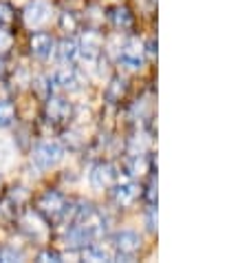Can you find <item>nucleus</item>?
Segmentation results:
<instances>
[{
	"label": "nucleus",
	"mask_w": 249,
	"mask_h": 263,
	"mask_svg": "<svg viewBox=\"0 0 249 263\" xmlns=\"http://www.w3.org/2000/svg\"><path fill=\"white\" fill-rule=\"evenodd\" d=\"M0 186H3V177H0Z\"/></svg>",
	"instance_id": "obj_25"
},
{
	"label": "nucleus",
	"mask_w": 249,
	"mask_h": 263,
	"mask_svg": "<svg viewBox=\"0 0 249 263\" xmlns=\"http://www.w3.org/2000/svg\"><path fill=\"white\" fill-rule=\"evenodd\" d=\"M79 45V53H82L86 60H97L101 53V47H104V35L95 29H89V31L82 33V42Z\"/></svg>",
	"instance_id": "obj_7"
},
{
	"label": "nucleus",
	"mask_w": 249,
	"mask_h": 263,
	"mask_svg": "<svg viewBox=\"0 0 249 263\" xmlns=\"http://www.w3.org/2000/svg\"><path fill=\"white\" fill-rule=\"evenodd\" d=\"M139 195H141L139 186L133 184V181H126V184H117V186H115V191H113V201H115L119 208H130V206H133V203L139 199Z\"/></svg>",
	"instance_id": "obj_9"
},
{
	"label": "nucleus",
	"mask_w": 249,
	"mask_h": 263,
	"mask_svg": "<svg viewBox=\"0 0 249 263\" xmlns=\"http://www.w3.org/2000/svg\"><path fill=\"white\" fill-rule=\"evenodd\" d=\"M20 226H23V230H27L29 235H33V237H38L45 228H40L42 226V217L38 213H27L20 217Z\"/></svg>",
	"instance_id": "obj_15"
},
{
	"label": "nucleus",
	"mask_w": 249,
	"mask_h": 263,
	"mask_svg": "<svg viewBox=\"0 0 249 263\" xmlns=\"http://www.w3.org/2000/svg\"><path fill=\"white\" fill-rule=\"evenodd\" d=\"M146 201H148L150 206H155L157 203V179L155 177H150L148 188H146Z\"/></svg>",
	"instance_id": "obj_22"
},
{
	"label": "nucleus",
	"mask_w": 249,
	"mask_h": 263,
	"mask_svg": "<svg viewBox=\"0 0 249 263\" xmlns=\"http://www.w3.org/2000/svg\"><path fill=\"white\" fill-rule=\"evenodd\" d=\"M108 20L113 23V27L121 29V31L133 29V25H135V18H133V13H130L128 7H113V9L108 11Z\"/></svg>",
	"instance_id": "obj_12"
},
{
	"label": "nucleus",
	"mask_w": 249,
	"mask_h": 263,
	"mask_svg": "<svg viewBox=\"0 0 249 263\" xmlns=\"http://www.w3.org/2000/svg\"><path fill=\"white\" fill-rule=\"evenodd\" d=\"M64 157V148L57 142H42L33 148L31 159L33 164L40 168V171H47V168H53L62 162Z\"/></svg>",
	"instance_id": "obj_2"
},
{
	"label": "nucleus",
	"mask_w": 249,
	"mask_h": 263,
	"mask_svg": "<svg viewBox=\"0 0 249 263\" xmlns=\"http://www.w3.org/2000/svg\"><path fill=\"white\" fill-rule=\"evenodd\" d=\"M53 49H55V40H53V35H49V33H33L31 38H29V51H31V55L40 58V60L49 58L53 53Z\"/></svg>",
	"instance_id": "obj_10"
},
{
	"label": "nucleus",
	"mask_w": 249,
	"mask_h": 263,
	"mask_svg": "<svg viewBox=\"0 0 249 263\" xmlns=\"http://www.w3.org/2000/svg\"><path fill=\"white\" fill-rule=\"evenodd\" d=\"M38 261H62V254L55 250H45L38 254Z\"/></svg>",
	"instance_id": "obj_23"
},
{
	"label": "nucleus",
	"mask_w": 249,
	"mask_h": 263,
	"mask_svg": "<svg viewBox=\"0 0 249 263\" xmlns=\"http://www.w3.org/2000/svg\"><path fill=\"white\" fill-rule=\"evenodd\" d=\"M126 89H128L126 80H123V78H113L111 84H108L106 91H104L106 102H108V104H119L121 98L126 96Z\"/></svg>",
	"instance_id": "obj_13"
},
{
	"label": "nucleus",
	"mask_w": 249,
	"mask_h": 263,
	"mask_svg": "<svg viewBox=\"0 0 249 263\" xmlns=\"http://www.w3.org/2000/svg\"><path fill=\"white\" fill-rule=\"evenodd\" d=\"M45 113H47V120H49V122H53V124H64V122L71 120L73 106H71V102H67L64 98L49 96V98H47Z\"/></svg>",
	"instance_id": "obj_6"
},
{
	"label": "nucleus",
	"mask_w": 249,
	"mask_h": 263,
	"mask_svg": "<svg viewBox=\"0 0 249 263\" xmlns=\"http://www.w3.org/2000/svg\"><path fill=\"white\" fill-rule=\"evenodd\" d=\"M18 259H23V252H18L16 248L9 246L0 248V261H18Z\"/></svg>",
	"instance_id": "obj_21"
},
{
	"label": "nucleus",
	"mask_w": 249,
	"mask_h": 263,
	"mask_svg": "<svg viewBox=\"0 0 249 263\" xmlns=\"http://www.w3.org/2000/svg\"><path fill=\"white\" fill-rule=\"evenodd\" d=\"M5 71H7V64H5V60H3V55H0V78L5 76Z\"/></svg>",
	"instance_id": "obj_24"
},
{
	"label": "nucleus",
	"mask_w": 249,
	"mask_h": 263,
	"mask_svg": "<svg viewBox=\"0 0 249 263\" xmlns=\"http://www.w3.org/2000/svg\"><path fill=\"white\" fill-rule=\"evenodd\" d=\"M115 259H123V261H130L135 257V254L141 250V237L137 235V232H119V235L115 237Z\"/></svg>",
	"instance_id": "obj_4"
},
{
	"label": "nucleus",
	"mask_w": 249,
	"mask_h": 263,
	"mask_svg": "<svg viewBox=\"0 0 249 263\" xmlns=\"http://www.w3.org/2000/svg\"><path fill=\"white\" fill-rule=\"evenodd\" d=\"M53 82L60 86V89H77L79 71L75 67H71V62H64V67H60L53 73Z\"/></svg>",
	"instance_id": "obj_11"
},
{
	"label": "nucleus",
	"mask_w": 249,
	"mask_h": 263,
	"mask_svg": "<svg viewBox=\"0 0 249 263\" xmlns=\"http://www.w3.org/2000/svg\"><path fill=\"white\" fill-rule=\"evenodd\" d=\"M67 197L57 191H47L40 195L38 203H35V213H38L45 221L49 223H55L60 221L62 215H64V208H67Z\"/></svg>",
	"instance_id": "obj_1"
},
{
	"label": "nucleus",
	"mask_w": 249,
	"mask_h": 263,
	"mask_svg": "<svg viewBox=\"0 0 249 263\" xmlns=\"http://www.w3.org/2000/svg\"><path fill=\"white\" fill-rule=\"evenodd\" d=\"M55 55H57V60H60V62H73V60H75V58L79 55V45H77V40H73V38L62 40L60 45H57Z\"/></svg>",
	"instance_id": "obj_14"
},
{
	"label": "nucleus",
	"mask_w": 249,
	"mask_h": 263,
	"mask_svg": "<svg viewBox=\"0 0 249 263\" xmlns=\"http://www.w3.org/2000/svg\"><path fill=\"white\" fill-rule=\"evenodd\" d=\"M13 20H16L13 7L9 3H0V27H9Z\"/></svg>",
	"instance_id": "obj_18"
},
{
	"label": "nucleus",
	"mask_w": 249,
	"mask_h": 263,
	"mask_svg": "<svg viewBox=\"0 0 249 263\" xmlns=\"http://www.w3.org/2000/svg\"><path fill=\"white\" fill-rule=\"evenodd\" d=\"M33 86L38 89V93H40L42 98H49V96H51V91H53V84H51V80H49V78H38Z\"/></svg>",
	"instance_id": "obj_20"
},
{
	"label": "nucleus",
	"mask_w": 249,
	"mask_h": 263,
	"mask_svg": "<svg viewBox=\"0 0 249 263\" xmlns=\"http://www.w3.org/2000/svg\"><path fill=\"white\" fill-rule=\"evenodd\" d=\"M13 49V33L7 27H0V55H7Z\"/></svg>",
	"instance_id": "obj_17"
},
{
	"label": "nucleus",
	"mask_w": 249,
	"mask_h": 263,
	"mask_svg": "<svg viewBox=\"0 0 249 263\" xmlns=\"http://www.w3.org/2000/svg\"><path fill=\"white\" fill-rule=\"evenodd\" d=\"M117 177H119V173H117V168L108 162H99L97 166H93L91 171V186L97 188V191H106V188H113Z\"/></svg>",
	"instance_id": "obj_5"
},
{
	"label": "nucleus",
	"mask_w": 249,
	"mask_h": 263,
	"mask_svg": "<svg viewBox=\"0 0 249 263\" xmlns=\"http://www.w3.org/2000/svg\"><path fill=\"white\" fill-rule=\"evenodd\" d=\"M16 122V106L11 100H0V128H9Z\"/></svg>",
	"instance_id": "obj_16"
},
{
	"label": "nucleus",
	"mask_w": 249,
	"mask_h": 263,
	"mask_svg": "<svg viewBox=\"0 0 249 263\" xmlns=\"http://www.w3.org/2000/svg\"><path fill=\"white\" fill-rule=\"evenodd\" d=\"M146 55V45L139 38H128L119 49V62H123L128 69H139L143 64Z\"/></svg>",
	"instance_id": "obj_3"
},
{
	"label": "nucleus",
	"mask_w": 249,
	"mask_h": 263,
	"mask_svg": "<svg viewBox=\"0 0 249 263\" xmlns=\"http://www.w3.org/2000/svg\"><path fill=\"white\" fill-rule=\"evenodd\" d=\"M60 27L64 29V31H75L77 29V18H75V13H62L60 16Z\"/></svg>",
	"instance_id": "obj_19"
},
{
	"label": "nucleus",
	"mask_w": 249,
	"mask_h": 263,
	"mask_svg": "<svg viewBox=\"0 0 249 263\" xmlns=\"http://www.w3.org/2000/svg\"><path fill=\"white\" fill-rule=\"evenodd\" d=\"M51 16V7L47 3H42V0H33V3H29L23 11V20L27 27H40L45 25Z\"/></svg>",
	"instance_id": "obj_8"
}]
</instances>
